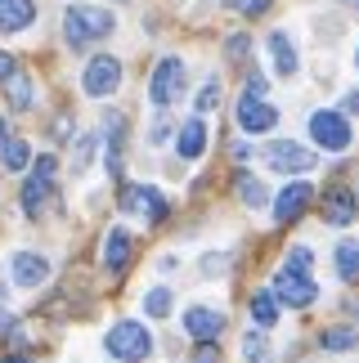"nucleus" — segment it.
<instances>
[{"mask_svg": "<svg viewBox=\"0 0 359 363\" xmlns=\"http://www.w3.org/2000/svg\"><path fill=\"white\" fill-rule=\"evenodd\" d=\"M355 67H359V54H355Z\"/></svg>", "mask_w": 359, "mask_h": 363, "instance_id": "nucleus-41", "label": "nucleus"}, {"mask_svg": "<svg viewBox=\"0 0 359 363\" xmlns=\"http://www.w3.org/2000/svg\"><path fill=\"white\" fill-rule=\"evenodd\" d=\"M9 135H13V130H9V121L0 117V148H5V139H9Z\"/></svg>", "mask_w": 359, "mask_h": 363, "instance_id": "nucleus-38", "label": "nucleus"}, {"mask_svg": "<svg viewBox=\"0 0 359 363\" xmlns=\"http://www.w3.org/2000/svg\"><path fill=\"white\" fill-rule=\"evenodd\" d=\"M252 318L260 328L279 323V301H274V291H256V296H252Z\"/></svg>", "mask_w": 359, "mask_h": 363, "instance_id": "nucleus-20", "label": "nucleus"}, {"mask_svg": "<svg viewBox=\"0 0 359 363\" xmlns=\"http://www.w3.org/2000/svg\"><path fill=\"white\" fill-rule=\"evenodd\" d=\"M117 32V18L99 5H67L63 9V40L72 50H90Z\"/></svg>", "mask_w": 359, "mask_h": 363, "instance_id": "nucleus-1", "label": "nucleus"}, {"mask_svg": "<svg viewBox=\"0 0 359 363\" xmlns=\"http://www.w3.org/2000/svg\"><path fill=\"white\" fill-rule=\"evenodd\" d=\"M144 314L167 318V314H171V291H167V287H153V291L144 296Z\"/></svg>", "mask_w": 359, "mask_h": 363, "instance_id": "nucleus-25", "label": "nucleus"}, {"mask_svg": "<svg viewBox=\"0 0 359 363\" xmlns=\"http://www.w3.org/2000/svg\"><path fill=\"white\" fill-rule=\"evenodd\" d=\"M355 193L350 189H328V198H324V216H328V225H337V229H346L350 220H355Z\"/></svg>", "mask_w": 359, "mask_h": 363, "instance_id": "nucleus-14", "label": "nucleus"}, {"mask_svg": "<svg viewBox=\"0 0 359 363\" xmlns=\"http://www.w3.org/2000/svg\"><path fill=\"white\" fill-rule=\"evenodd\" d=\"M27 162H32L27 144H23L18 135H9V139H5V148H0V166H5V171H27Z\"/></svg>", "mask_w": 359, "mask_h": 363, "instance_id": "nucleus-19", "label": "nucleus"}, {"mask_svg": "<svg viewBox=\"0 0 359 363\" xmlns=\"http://www.w3.org/2000/svg\"><path fill=\"white\" fill-rule=\"evenodd\" d=\"M274 301L292 305V310H306V305L319 301V287L310 283V274H292V269H283L279 278H274Z\"/></svg>", "mask_w": 359, "mask_h": 363, "instance_id": "nucleus-8", "label": "nucleus"}, {"mask_svg": "<svg viewBox=\"0 0 359 363\" xmlns=\"http://www.w3.org/2000/svg\"><path fill=\"white\" fill-rule=\"evenodd\" d=\"M184 63L175 59V54H167L158 67H153V77H148V104H158V108H171L180 94H184Z\"/></svg>", "mask_w": 359, "mask_h": 363, "instance_id": "nucleus-2", "label": "nucleus"}, {"mask_svg": "<svg viewBox=\"0 0 359 363\" xmlns=\"http://www.w3.org/2000/svg\"><path fill=\"white\" fill-rule=\"evenodd\" d=\"M131 251H135V242H131L126 229H108V238H104V264H108V269L121 274L131 264Z\"/></svg>", "mask_w": 359, "mask_h": 363, "instance_id": "nucleus-15", "label": "nucleus"}, {"mask_svg": "<svg viewBox=\"0 0 359 363\" xmlns=\"http://www.w3.org/2000/svg\"><path fill=\"white\" fill-rule=\"evenodd\" d=\"M310 198H314V189L306 184V179H292V184L274 198V220H279V225H292V220L310 206Z\"/></svg>", "mask_w": 359, "mask_h": 363, "instance_id": "nucleus-10", "label": "nucleus"}, {"mask_svg": "<svg viewBox=\"0 0 359 363\" xmlns=\"http://www.w3.org/2000/svg\"><path fill=\"white\" fill-rule=\"evenodd\" d=\"M202 148H206V125H202V117H189L184 125H180V157L198 162Z\"/></svg>", "mask_w": 359, "mask_h": 363, "instance_id": "nucleus-17", "label": "nucleus"}, {"mask_svg": "<svg viewBox=\"0 0 359 363\" xmlns=\"http://www.w3.org/2000/svg\"><path fill=\"white\" fill-rule=\"evenodd\" d=\"M171 139V121H153L148 125V144H167Z\"/></svg>", "mask_w": 359, "mask_h": 363, "instance_id": "nucleus-33", "label": "nucleus"}, {"mask_svg": "<svg viewBox=\"0 0 359 363\" xmlns=\"http://www.w3.org/2000/svg\"><path fill=\"white\" fill-rule=\"evenodd\" d=\"M243 354H247V363H270L265 337H260V332H247V337H243Z\"/></svg>", "mask_w": 359, "mask_h": 363, "instance_id": "nucleus-26", "label": "nucleus"}, {"mask_svg": "<svg viewBox=\"0 0 359 363\" xmlns=\"http://www.w3.org/2000/svg\"><path fill=\"white\" fill-rule=\"evenodd\" d=\"M287 269H292V274H310V247H292V251H287Z\"/></svg>", "mask_w": 359, "mask_h": 363, "instance_id": "nucleus-29", "label": "nucleus"}, {"mask_svg": "<svg viewBox=\"0 0 359 363\" xmlns=\"http://www.w3.org/2000/svg\"><path fill=\"white\" fill-rule=\"evenodd\" d=\"M13 72H18V63H13V59H9L5 50H0V81H9Z\"/></svg>", "mask_w": 359, "mask_h": 363, "instance_id": "nucleus-34", "label": "nucleus"}, {"mask_svg": "<svg viewBox=\"0 0 359 363\" xmlns=\"http://www.w3.org/2000/svg\"><path fill=\"white\" fill-rule=\"evenodd\" d=\"M184 332L193 341H216L220 332H225V314H216V310H206V305H193V310L184 314Z\"/></svg>", "mask_w": 359, "mask_h": 363, "instance_id": "nucleus-13", "label": "nucleus"}, {"mask_svg": "<svg viewBox=\"0 0 359 363\" xmlns=\"http://www.w3.org/2000/svg\"><path fill=\"white\" fill-rule=\"evenodd\" d=\"M355 345H359V337L350 328H328L324 332V350H355Z\"/></svg>", "mask_w": 359, "mask_h": 363, "instance_id": "nucleus-24", "label": "nucleus"}, {"mask_svg": "<svg viewBox=\"0 0 359 363\" xmlns=\"http://www.w3.org/2000/svg\"><path fill=\"white\" fill-rule=\"evenodd\" d=\"M247 50H252V40H247L243 32L225 40V59H233V63H243V59H247Z\"/></svg>", "mask_w": 359, "mask_h": 363, "instance_id": "nucleus-28", "label": "nucleus"}, {"mask_svg": "<svg viewBox=\"0 0 359 363\" xmlns=\"http://www.w3.org/2000/svg\"><path fill=\"white\" fill-rule=\"evenodd\" d=\"M265 90H270V81L260 77V72H252V77H247V99H265Z\"/></svg>", "mask_w": 359, "mask_h": 363, "instance_id": "nucleus-32", "label": "nucleus"}, {"mask_svg": "<svg viewBox=\"0 0 359 363\" xmlns=\"http://www.w3.org/2000/svg\"><path fill=\"white\" fill-rule=\"evenodd\" d=\"M270 54H274V72L279 77H297V45L287 32H270Z\"/></svg>", "mask_w": 359, "mask_h": 363, "instance_id": "nucleus-18", "label": "nucleus"}, {"mask_svg": "<svg viewBox=\"0 0 359 363\" xmlns=\"http://www.w3.org/2000/svg\"><path fill=\"white\" fill-rule=\"evenodd\" d=\"M193 363H220V359H216V345H211V341H206V345H202V350H198V359H193Z\"/></svg>", "mask_w": 359, "mask_h": 363, "instance_id": "nucleus-36", "label": "nucleus"}, {"mask_svg": "<svg viewBox=\"0 0 359 363\" xmlns=\"http://www.w3.org/2000/svg\"><path fill=\"white\" fill-rule=\"evenodd\" d=\"M108 350H113L121 363H140L148 359V350H153V337L144 332V323H117L113 332H108Z\"/></svg>", "mask_w": 359, "mask_h": 363, "instance_id": "nucleus-4", "label": "nucleus"}, {"mask_svg": "<svg viewBox=\"0 0 359 363\" xmlns=\"http://www.w3.org/2000/svg\"><path fill=\"white\" fill-rule=\"evenodd\" d=\"M238 198H243L247 206H256V211H260V206L270 202V189L260 184L256 175H247V171H243V175H238Z\"/></svg>", "mask_w": 359, "mask_h": 363, "instance_id": "nucleus-21", "label": "nucleus"}, {"mask_svg": "<svg viewBox=\"0 0 359 363\" xmlns=\"http://www.w3.org/2000/svg\"><path fill=\"white\" fill-rule=\"evenodd\" d=\"M265 166L270 171H279V175H306L314 171V152L306 144H297V139H274V144H265Z\"/></svg>", "mask_w": 359, "mask_h": 363, "instance_id": "nucleus-3", "label": "nucleus"}, {"mask_svg": "<svg viewBox=\"0 0 359 363\" xmlns=\"http://www.w3.org/2000/svg\"><path fill=\"white\" fill-rule=\"evenodd\" d=\"M117 86H121V63L113 54H94L86 63V72H81V90H86L90 99H108Z\"/></svg>", "mask_w": 359, "mask_h": 363, "instance_id": "nucleus-5", "label": "nucleus"}, {"mask_svg": "<svg viewBox=\"0 0 359 363\" xmlns=\"http://www.w3.org/2000/svg\"><path fill=\"white\" fill-rule=\"evenodd\" d=\"M225 5H229L233 13H243V18H260V13L274 5V0H225Z\"/></svg>", "mask_w": 359, "mask_h": 363, "instance_id": "nucleus-27", "label": "nucleus"}, {"mask_svg": "<svg viewBox=\"0 0 359 363\" xmlns=\"http://www.w3.org/2000/svg\"><path fill=\"white\" fill-rule=\"evenodd\" d=\"M337 274L355 283L359 278V242H337Z\"/></svg>", "mask_w": 359, "mask_h": 363, "instance_id": "nucleus-22", "label": "nucleus"}, {"mask_svg": "<svg viewBox=\"0 0 359 363\" xmlns=\"http://www.w3.org/2000/svg\"><path fill=\"white\" fill-rule=\"evenodd\" d=\"M9 274H13V283H18V287H40L50 278V260L36 256V251H18V256L9 260Z\"/></svg>", "mask_w": 359, "mask_h": 363, "instance_id": "nucleus-11", "label": "nucleus"}, {"mask_svg": "<svg viewBox=\"0 0 359 363\" xmlns=\"http://www.w3.org/2000/svg\"><path fill=\"white\" fill-rule=\"evenodd\" d=\"M36 18L32 0H0V32H27Z\"/></svg>", "mask_w": 359, "mask_h": 363, "instance_id": "nucleus-16", "label": "nucleus"}, {"mask_svg": "<svg viewBox=\"0 0 359 363\" xmlns=\"http://www.w3.org/2000/svg\"><path fill=\"white\" fill-rule=\"evenodd\" d=\"M310 135H314V144L328 148V152H346L350 148V121L341 113H333V108H324V113L310 117Z\"/></svg>", "mask_w": 359, "mask_h": 363, "instance_id": "nucleus-6", "label": "nucleus"}, {"mask_svg": "<svg viewBox=\"0 0 359 363\" xmlns=\"http://www.w3.org/2000/svg\"><path fill=\"white\" fill-rule=\"evenodd\" d=\"M54 171H59V162L50 157H36V166H32V175H27V184H23V211L27 216H40V202H45V193H50V184H54Z\"/></svg>", "mask_w": 359, "mask_h": 363, "instance_id": "nucleus-7", "label": "nucleus"}, {"mask_svg": "<svg viewBox=\"0 0 359 363\" xmlns=\"http://www.w3.org/2000/svg\"><path fill=\"white\" fill-rule=\"evenodd\" d=\"M0 363H27V359H18V354H9V359H0Z\"/></svg>", "mask_w": 359, "mask_h": 363, "instance_id": "nucleus-39", "label": "nucleus"}, {"mask_svg": "<svg viewBox=\"0 0 359 363\" xmlns=\"http://www.w3.org/2000/svg\"><path fill=\"white\" fill-rule=\"evenodd\" d=\"M341 5H350V9H359V0H341Z\"/></svg>", "mask_w": 359, "mask_h": 363, "instance_id": "nucleus-40", "label": "nucleus"}, {"mask_svg": "<svg viewBox=\"0 0 359 363\" xmlns=\"http://www.w3.org/2000/svg\"><path fill=\"white\" fill-rule=\"evenodd\" d=\"M121 211L144 216L148 225H158V220H167V198H162L158 189H148V184H131L121 193Z\"/></svg>", "mask_w": 359, "mask_h": 363, "instance_id": "nucleus-9", "label": "nucleus"}, {"mask_svg": "<svg viewBox=\"0 0 359 363\" xmlns=\"http://www.w3.org/2000/svg\"><path fill=\"white\" fill-rule=\"evenodd\" d=\"M346 113H359V90H355V94H346Z\"/></svg>", "mask_w": 359, "mask_h": 363, "instance_id": "nucleus-37", "label": "nucleus"}, {"mask_svg": "<svg viewBox=\"0 0 359 363\" xmlns=\"http://www.w3.org/2000/svg\"><path fill=\"white\" fill-rule=\"evenodd\" d=\"M90 157H94V135H81V144H77V157H72V166H77V171H86V166H90Z\"/></svg>", "mask_w": 359, "mask_h": 363, "instance_id": "nucleus-30", "label": "nucleus"}, {"mask_svg": "<svg viewBox=\"0 0 359 363\" xmlns=\"http://www.w3.org/2000/svg\"><path fill=\"white\" fill-rule=\"evenodd\" d=\"M216 104H220V86H216V81H206L202 94H198V108L206 113V108H216Z\"/></svg>", "mask_w": 359, "mask_h": 363, "instance_id": "nucleus-31", "label": "nucleus"}, {"mask_svg": "<svg viewBox=\"0 0 359 363\" xmlns=\"http://www.w3.org/2000/svg\"><path fill=\"white\" fill-rule=\"evenodd\" d=\"M9 104H13V113L32 108V81H27L23 72H13V77H9Z\"/></svg>", "mask_w": 359, "mask_h": 363, "instance_id": "nucleus-23", "label": "nucleus"}, {"mask_svg": "<svg viewBox=\"0 0 359 363\" xmlns=\"http://www.w3.org/2000/svg\"><path fill=\"white\" fill-rule=\"evenodd\" d=\"M220 269H225V256H206L202 260V274H220Z\"/></svg>", "mask_w": 359, "mask_h": 363, "instance_id": "nucleus-35", "label": "nucleus"}, {"mask_svg": "<svg viewBox=\"0 0 359 363\" xmlns=\"http://www.w3.org/2000/svg\"><path fill=\"white\" fill-rule=\"evenodd\" d=\"M274 121H279V113L265 104V99H238V125L247 135H265V130H274Z\"/></svg>", "mask_w": 359, "mask_h": 363, "instance_id": "nucleus-12", "label": "nucleus"}]
</instances>
